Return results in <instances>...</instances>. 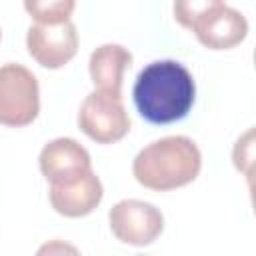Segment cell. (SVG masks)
Wrapping results in <instances>:
<instances>
[{"label": "cell", "mask_w": 256, "mask_h": 256, "mask_svg": "<svg viewBox=\"0 0 256 256\" xmlns=\"http://www.w3.org/2000/svg\"><path fill=\"white\" fill-rule=\"evenodd\" d=\"M132 96L144 120L172 124L190 112L196 84L190 70L178 60H154L138 72Z\"/></svg>", "instance_id": "6da1fadb"}, {"label": "cell", "mask_w": 256, "mask_h": 256, "mask_svg": "<svg viewBox=\"0 0 256 256\" xmlns=\"http://www.w3.org/2000/svg\"><path fill=\"white\" fill-rule=\"evenodd\" d=\"M202 168V152L188 136H164L144 146L134 162L136 182L148 190L168 192L194 182Z\"/></svg>", "instance_id": "7a4b0ae2"}, {"label": "cell", "mask_w": 256, "mask_h": 256, "mask_svg": "<svg viewBox=\"0 0 256 256\" xmlns=\"http://www.w3.org/2000/svg\"><path fill=\"white\" fill-rule=\"evenodd\" d=\"M174 18L180 26L192 30L198 42L208 50H230L248 36L246 16L220 0L174 2Z\"/></svg>", "instance_id": "3957f363"}, {"label": "cell", "mask_w": 256, "mask_h": 256, "mask_svg": "<svg viewBox=\"0 0 256 256\" xmlns=\"http://www.w3.org/2000/svg\"><path fill=\"white\" fill-rule=\"evenodd\" d=\"M40 112V86L32 70L8 62L0 66V124L22 128Z\"/></svg>", "instance_id": "277c9868"}, {"label": "cell", "mask_w": 256, "mask_h": 256, "mask_svg": "<svg viewBox=\"0 0 256 256\" xmlns=\"http://www.w3.org/2000/svg\"><path fill=\"white\" fill-rule=\"evenodd\" d=\"M130 116L122 94L92 90L80 104L78 128L96 144H114L130 132Z\"/></svg>", "instance_id": "5b68a950"}, {"label": "cell", "mask_w": 256, "mask_h": 256, "mask_svg": "<svg viewBox=\"0 0 256 256\" xmlns=\"http://www.w3.org/2000/svg\"><path fill=\"white\" fill-rule=\"evenodd\" d=\"M110 230L122 244L148 246L164 230L162 212L144 200L126 198L116 202L108 212Z\"/></svg>", "instance_id": "8992f818"}, {"label": "cell", "mask_w": 256, "mask_h": 256, "mask_svg": "<svg viewBox=\"0 0 256 256\" xmlns=\"http://www.w3.org/2000/svg\"><path fill=\"white\" fill-rule=\"evenodd\" d=\"M28 54L44 68L56 70L78 52V32L72 20L64 24H32L26 32Z\"/></svg>", "instance_id": "52a82bcc"}, {"label": "cell", "mask_w": 256, "mask_h": 256, "mask_svg": "<svg viewBox=\"0 0 256 256\" xmlns=\"http://www.w3.org/2000/svg\"><path fill=\"white\" fill-rule=\"evenodd\" d=\"M38 166L50 186L70 184L92 170L88 150L74 138H54L40 150Z\"/></svg>", "instance_id": "ba28073f"}, {"label": "cell", "mask_w": 256, "mask_h": 256, "mask_svg": "<svg viewBox=\"0 0 256 256\" xmlns=\"http://www.w3.org/2000/svg\"><path fill=\"white\" fill-rule=\"evenodd\" d=\"M102 196H104V188L94 170H90L88 174H84L82 178L70 184L50 186L48 190L52 208L64 218L88 216L98 208V204L102 202Z\"/></svg>", "instance_id": "9c48e42d"}, {"label": "cell", "mask_w": 256, "mask_h": 256, "mask_svg": "<svg viewBox=\"0 0 256 256\" xmlns=\"http://www.w3.org/2000/svg\"><path fill=\"white\" fill-rule=\"evenodd\" d=\"M130 66H132L130 50L114 42L98 46L88 60V72L92 84L96 86V90L110 94H122L124 72Z\"/></svg>", "instance_id": "30bf717a"}, {"label": "cell", "mask_w": 256, "mask_h": 256, "mask_svg": "<svg viewBox=\"0 0 256 256\" xmlns=\"http://www.w3.org/2000/svg\"><path fill=\"white\" fill-rule=\"evenodd\" d=\"M76 8V2L72 0H48V2H38V0H28L24 2V10L34 18L36 24H64L70 20L72 12Z\"/></svg>", "instance_id": "8fae6325"}, {"label": "cell", "mask_w": 256, "mask_h": 256, "mask_svg": "<svg viewBox=\"0 0 256 256\" xmlns=\"http://www.w3.org/2000/svg\"><path fill=\"white\" fill-rule=\"evenodd\" d=\"M252 136H254V130L250 128L244 136L238 138L236 146H234V152H232V160H234V166L238 170H242L246 176H250V166H252Z\"/></svg>", "instance_id": "7c38bea8"}, {"label": "cell", "mask_w": 256, "mask_h": 256, "mask_svg": "<svg viewBox=\"0 0 256 256\" xmlns=\"http://www.w3.org/2000/svg\"><path fill=\"white\" fill-rule=\"evenodd\" d=\"M36 256H82V252L74 244L54 238V240L40 244V248L36 250Z\"/></svg>", "instance_id": "4fadbf2b"}, {"label": "cell", "mask_w": 256, "mask_h": 256, "mask_svg": "<svg viewBox=\"0 0 256 256\" xmlns=\"http://www.w3.org/2000/svg\"><path fill=\"white\" fill-rule=\"evenodd\" d=\"M136 256H144V254H136Z\"/></svg>", "instance_id": "5bb4252c"}, {"label": "cell", "mask_w": 256, "mask_h": 256, "mask_svg": "<svg viewBox=\"0 0 256 256\" xmlns=\"http://www.w3.org/2000/svg\"><path fill=\"white\" fill-rule=\"evenodd\" d=\"M0 38H2V30H0Z\"/></svg>", "instance_id": "9a60e30c"}]
</instances>
